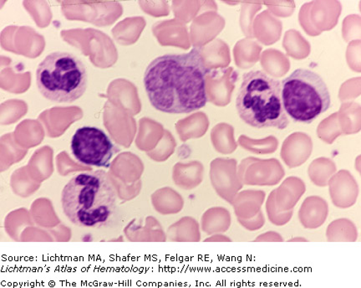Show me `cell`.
Masks as SVG:
<instances>
[{
	"label": "cell",
	"mask_w": 361,
	"mask_h": 288,
	"mask_svg": "<svg viewBox=\"0 0 361 288\" xmlns=\"http://www.w3.org/2000/svg\"><path fill=\"white\" fill-rule=\"evenodd\" d=\"M326 238L329 242H355L358 238L357 228L349 219H337L329 224Z\"/></svg>",
	"instance_id": "cell-14"
},
{
	"label": "cell",
	"mask_w": 361,
	"mask_h": 288,
	"mask_svg": "<svg viewBox=\"0 0 361 288\" xmlns=\"http://www.w3.org/2000/svg\"><path fill=\"white\" fill-rule=\"evenodd\" d=\"M71 151L80 163L94 167L108 168L115 152L107 134L92 126L76 130L71 139Z\"/></svg>",
	"instance_id": "cell-6"
},
{
	"label": "cell",
	"mask_w": 361,
	"mask_h": 288,
	"mask_svg": "<svg viewBox=\"0 0 361 288\" xmlns=\"http://www.w3.org/2000/svg\"><path fill=\"white\" fill-rule=\"evenodd\" d=\"M263 20L265 28L264 36L262 40L265 43L272 44L281 37L282 33V23L281 21L274 19V17L264 13Z\"/></svg>",
	"instance_id": "cell-20"
},
{
	"label": "cell",
	"mask_w": 361,
	"mask_h": 288,
	"mask_svg": "<svg viewBox=\"0 0 361 288\" xmlns=\"http://www.w3.org/2000/svg\"><path fill=\"white\" fill-rule=\"evenodd\" d=\"M271 10L279 17H290L295 8V1H275L269 2Z\"/></svg>",
	"instance_id": "cell-24"
},
{
	"label": "cell",
	"mask_w": 361,
	"mask_h": 288,
	"mask_svg": "<svg viewBox=\"0 0 361 288\" xmlns=\"http://www.w3.org/2000/svg\"><path fill=\"white\" fill-rule=\"evenodd\" d=\"M334 205L341 209L353 206L359 196V186L348 170L338 171L328 183Z\"/></svg>",
	"instance_id": "cell-7"
},
{
	"label": "cell",
	"mask_w": 361,
	"mask_h": 288,
	"mask_svg": "<svg viewBox=\"0 0 361 288\" xmlns=\"http://www.w3.org/2000/svg\"><path fill=\"white\" fill-rule=\"evenodd\" d=\"M360 93L361 78H352L341 85L338 92V99L342 102H350L352 99L357 98Z\"/></svg>",
	"instance_id": "cell-21"
},
{
	"label": "cell",
	"mask_w": 361,
	"mask_h": 288,
	"mask_svg": "<svg viewBox=\"0 0 361 288\" xmlns=\"http://www.w3.org/2000/svg\"><path fill=\"white\" fill-rule=\"evenodd\" d=\"M236 108L241 119L251 127L282 130L290 124L283 108L281 83L261 71L243 76Z\"/></svg>",
	"instance_id": "cell-3"
},
{
	"label": "cell",
	"mask_w": 361,
	"mask_h": 288,
	"mask_svg": "<svg viewBox=\"0 0 361 288\" xmlns=\"http://www.w3.org/2000/svg\"><path fill=\"white\" fill-rule=\"evenodd\" d=\"M309 3L310 23L318 33L322 34L324 31L335 28L342 11L340 1L317 0Z\"/></svg>",
	"instance_id": "cell-9"
},
{
	"label": "cell",
	"mask_w": 361,
	"mask_h": 288,
	"mask_svg": "<svg viewBox=\"0 0 361 288\" xmlns=\"http://www.w3.org/2000/svg\"><path fill=\"white\" fill-rule=\"evenodd\" d=\"M263 64L266 71L274 78H281L290 69L288 57L276 49H269L265 52Z\"/></svg>",
	"instance_id": "cell-17"
},
{
	"label": "cell",
	"mask_w": 361,
	"mask_h": 288,
	"mask_svg": "<svg viewBox=\"0 0 361 288\" xmlns=\"http://www.w3.org/2000/svg\"><path fill=\"white\" fill-rule=\"evenodd\" d=\"M346 61L350 68L355 72H361V40H353L346 49Z\"/></svg>",
	"instance_id": "cell-22"
},
{
	"label": "cell",
	"mask_w": 361,
	"mask_h": 288,
	"mask_svg": "<svg viewBox=\"0 0 361 288\" xmlns=\"http://www.w3.org/2000/svg\"><path fill=\"white\" fill-rule=\"evenodd\" d=\"M283 48L288 56L295 60H304L310 54V44L299 31L296 30H288L284 35Z\"/></svg>",
	"instance_id": "cell-16"
},
{
	"label": "cell",
	"mask_w": 361,
	"mask_h": 288,
	"mask_svg": "<svg viewBox=\"0 0 361 288\" xmlns=\"http://www.w3.org/2000/svg\"><path fill=\"white\" fill-rule=\"evenodd\" d=\"M288 242H307L308 241H307L305 237H293V238H292V239L288 240Z\"/></svg>",
	"instance_id": "cell-26"
},
{
	"label": "cell",
	"mask_w": 361,
	"mask_h": 288,
	"mask_svg": "<svg viewBox=\"0 0 361 288\" xmlns=\"http://www.w3.org/2000/svg\"><path fill=\"white\" fill-rule=\"evenodd\" d=\"M281 84L284 111L297 123L310 124L331 107L326 84L312 71L298 69Z\"/></svg>",
	"instance_id": "cell-5"
},
{
	"label": "cell",
	"mask_w": 361,
	"mask_h": 288,
	"mask_svg": "<svg viewBox=\"0 0 361 288\" xmlns=\"http://www.w3.org/2000/svg\"><path fill=\"white\" fill-rule=\"evenodd\" d=\"M335 162L326 157H318L310 164L308 174L311 181L319 187H326L329 179L336 173Z\"/></svg>",
	"instance_id": "cell-15"
},
{
	"label": "cell",
	"mask_w": 361,
	"mask_h": 288,
	"mask_svg": "<svg viewBox=\"0 0 361 288\" xmlns=\"http://www.w3.org/2000/svg\"><path fill=\"white\" fill-rule=\"evenodd\" d=\"M313 151L312 138L305 133H293L284 140L281 157L288 168L300 167L309 160Z\"/></svg>",
	"instance_id": "cell-8"
},
{
	"label": "cell",
	"mask_w": 361,
	"mask_h": 288,
	"mask_svg": "<svg viewBox=\"0 0 361 288\" xmlns=\"http://www.w3.org/2000/svg\"><path fill=\"white\" fill-rule=\"evenodd\" d=\"M62 208L75 226L106 227L117 208V193L105 171L80 173L67 183L62 191Z\"/></svg>",
	"instance_id": "cell-2"
},
{
	"label": "cell",
	"mask_w": 361,
	"mask_h": 288,
	"mask_svg": "<svg viewBox=\"0 0 361 288\" xmlns=\"http://www.w3.org/2000/svg\"><path fill=\"white\" fill-rule=\"evenodd\" d=\"M329 205L326 200L319 196L306 198L299 210V220L305 229H317L326 222Z\"/></svg>",
	"instance_id": "cell-11"
},
{
	"label": "cell",
	"mask_w": 361,
	"mask_h": 288,
	"mask_svg": "<svg viewBox=\"0 0 361 288\" xmlns=\"http://www.w3.org/2000/svg\"><path fill=\"white\" fill-rule=\"evenodd\" d=\"M236 75L233 69L210 71L206 76L207 102L221 105L229 101Z\"/></svg>",
	"instance_id": "cell-10"
},
{
	"label": "cell",
	"mask_w": 361,
	"mask_h": 288,
	"mask_svg": "<svg viewBox=\"0 0 361 288\" xmlns=\"http://www.w3.org/2000/svg\"><path fill=\"white\" fill-rule=\"evenodd\" d=\"M40 93L49 100L73 102L87 88V72L78 57L68 52H53L44 58L36 71Z\"/></svg>",
	"instance_id": "cell-4"
},
{
	"label": "cell",
	"mask_w": 361,
	"mask_h": 288,
	"mask_svg": "<svg viewBox=\"0 0 361 288\" xmlns=\"http://www.w3.org/2000/svg\"><path fill=\"white\" fill-rule=\"evenodd\" d=\"M309 7L310 3H306L301 7L299 13L300 24L302 26V28H303L305 32L309 35L318 36L320 34L314 30V27L310 23L309 18Z\"/></svg>",
	"instance_id": "cell-25"
},
{
	"label": "cell",
	"mask_w": 361,
	"mask_h": 288,
	"mask_svg": "<svg viewBox=\"0 0 361 288\" xmlns=\"http://www.w3.org/2000/svg\"><path fill=\"white\" fill-rule=\"evenodd\" d=\"M343 38L346 42L361 38V18L358 15H350L345 18L342 25Z\"/></svg>",
	"instance_id": "cell-19"
},
{
	"label": "cell",
	"mask_w": 361,
	"mask_h": 288,
	"mask_svg": "<svg viewBox=\"0 0 361 288\" xmlns=\"http://www.w3.org/2000/svg\"><path fill=\"white\" fill-rule=\"evenodd\" d=\"M207 69L200 47L179 55L156 58L144 73V87L157 110L166 114H189L207 102Z\"/></svg>",
	"instance_id": "cell-1"
},
{
	"label": "cell",
	"mask_w": 361,
	"mask_h": 288,
	"mask_svg": "<svg viewBox=\"0 0 361 288\" xmlns=\"http://www.w3.org/2000/svg\"><path fill=\"white\" fill-rule=\"evenodd\" d=\"M274 191L270 196L268 205L270 220H272V222L276 224V226H284V224L290 222L293 215V210L288 211L278 210L274 203Z\"/></svg>",
	"instance_id": "cell-23"
},
{
	"label": "cell",
	"mask_w": 361,
	"mask_h": 288,
	"mask_svg": "<svg viewBox=\"0 0 361 288\" xmlns=\"http://www.w3.org/2000/svg\"><path fill=\"white\" fill-rule=\"evenodd\" d=\"M341 132L345 135L358 133L361 129V107L354 102H343L337 112Z\"/></svg>",
	"instance_id": "cell-13"
},
{
	"label": "cell",
	"mask_w": 361,
	"mask_h": 288,
	"mask_svg": "<svg viewBox=\"0 0 361 288\" xmlns=\"http://www.w3.org/2000/svg\"><path fill=\"white\" fill-rule=\"evenodd\" d=\"M306 186L303 180L298 177H288L274 191L279 208L283 211L293 210L304 196Z\"/></svg>",
	"instance_id": "cell-12"
},
{
	"label": "cell",
	"mask_w": 361,
	"mask_h": 288,
	"mask_svg": "<svg viewBox=\"0 0 361 288\" xmlns=\"http://www.w3.org/2000/svg\"><path fill=\"white\" fill-rule=\"evenodd\" d=\"M317 135L319 139L328 144H332L337 138L343 135L338 124L337 112L329 116L319 124Z\"/></svg>",
	"instance_id": "cell-18"
},
{
	"label": "cell",
	"mask_w": 361,
	"mask_h": 288,
	"mask_svg": "<svg viewBox=\"0 0 361 288\" xmlns=\"http://www.w3.org/2000/svg\"><path fill=\"white\" fill-rule=\"evenodd\" d=\"M355 168L357 169L358 172H360V156H358L357 159L355 160Z\"/></svg>",
	"instance_id": "cell-27"
}]
</instances>
